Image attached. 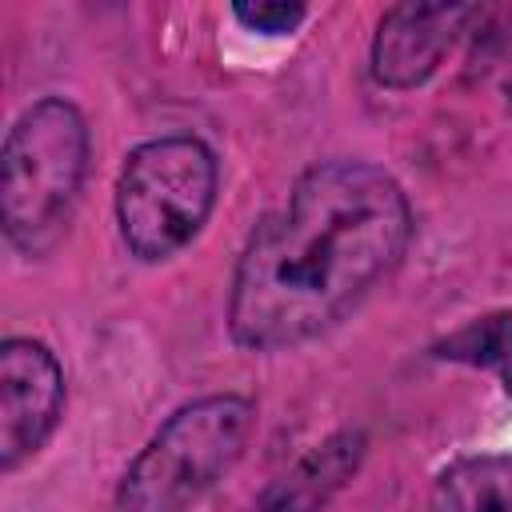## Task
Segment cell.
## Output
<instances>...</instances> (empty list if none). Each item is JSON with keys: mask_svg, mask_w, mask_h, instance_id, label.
Returning a JSON list of instances; mask_svg holds the SVG:
<instances>
[{"mask_svg": "<svg viewBox=\"0 0 512 512\" xmlns=\"http://www.w3.org/2000/svg\"><path fill=\"white\" fill-rule=\"evenodd\" d=\"M64 408V372L40 340L0 344V468L12 472L56 428Z\"/></svg>", "mask_w": 512, "mask_h": 512, "instance_id": "5", "label": "cell"}, {"mask_svg": "<svg viewBox=\"0 0 512 512\" xmlns=\"http://www.w3.org/2000/svg\"><path fill=\"white\" fill-rule=\"evenodd\" d=\"M476 16L468 4H396L380 16L376 40H372V76L384 88H416L424 84L444 52L464 32V20Z\"/></svg>", "mask_w": 512, "mask_h": 512, "instance_id": "6", "label": "cell"}, {"mask_svg": "<svg viewBox=\"0 0 512 512\" xmlns=\"http://www.w3.org/2000/svg\"><path fill=\"white\" fill-rule=\"evenodd\" d=\"M432 512H512V456H472L444 468Z\"/></svg>", "mask_w": 512, "mask_h": 512, "instance_id": "8", "label": "cell"}, {"mask_svg": "<svg viewBox=\"0 0 512 512\" xmlns=\"http://www.w3.org/2000/svg\"><path fill=\"white\" fill-rule=\"evenodd\" d=\"M408 240L412 208L384 168L364 160L308 168L240 252L228 296L232 340L276 352L324 336L400 264Z\"/></svg>", "mask_w": 512, "mask_h": 512, "instance_id": "1", "label": "cell"}, {"mask_svg": "<svg viewBox=\"0 0 512 512\" xmlns=\"http://www.w3.org/2000/svg\"><path fill=\"white\" fill-rule=\"evenodd\" d=\"M232 16H236L244 28H252V32L280 36V32H292V28L308 16V8H304V4H288V0H256V4L240 0V4H232Z\"/></svg>", "mask_w": 512, "mask_h": 512, "instance_id": "10", "label": "cell"}, {"mask_svg": "<svg viewBox=\"0 0 512 512\" xmlns=\"http://www.w3.org/2000/svg\"><path fill=\"white\" fill-rule=\"evenodd\" d=\"M88 168V128L68 100H36L4 136L0 224L4 236L40 252L64 224Z\"/></svg>", "mask_w": 512, "mask_h": 512, "instance_id": "2", "label": "cell"}, {"mask_svg": "<svg viewBox=\"0 0 512 512\" xmlns=\"http://www.w3.org/2000/svg\"><path fill=\"white\" fill-rule=\"evenodd\" d=\"M216 204V156L196 136H160L128 152L116 184V220L132 256L168 260Z\"/></svg>", "mask_w": 512, "mask_h": 512, "instance_id": "4", "label": "cell"}, {"mask_svg": "<svg viewBox=\"0 0 512 512\" xmlns=\"http://www.w3.org/2000/svg\"><path fill=\"white\" fill-rule=\"evenodd\" d=\"M252 424V400L232 392L176 408L128 464L116 492L120 512H184L240 460Z\"/></svg>", "mask_w": 512, "mask_h": 512, "instance_id": "3", "label": "cell"}, {"mask_svg": "<svg viewBox=\"0 0 512 512\" xmlns=\"http://www.w3.org/2000/svg\"><path fill=\"white\" fill-rule=\"evenodd\" d=\"M436 356L496 372L504 392L512 396V308L488 312V316L464 324L460 332H452L448 340L436 344Z\"/></svg>", "mask_w": 512, "mask_h": 512, "instance_id": "9", "label": "cell"}, {"mask_svg": "<svg viewBox=\"0 0 512 512\" xmlns=\"http://www.w3.org/2000/svg\"><path fill=\"white\" fill-rule=\"evenodd\" d=\"M364 460V432L344 428L316 448H308L288 472H280L248 512H320L360 468Z\"/></svg>", "mask_w": 512, "mask_h": 512, "instance_id": "7", "label": "cell"}]
</instances>
